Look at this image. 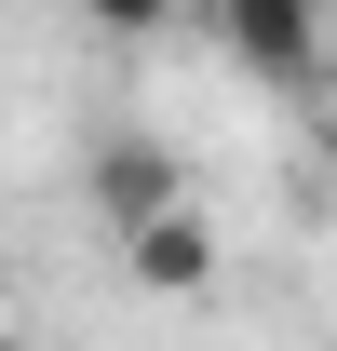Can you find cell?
<instances>
[{
	"label": "cell",
	"instance_id": "obj_1",
	"mask_svg": "<svg viewBox=\"0 0 337 351\" xmlns=\"http://www.w3.org/2000/svg\"><path fill=\"white\" fill-rule=\"evenodd\" d=\"M189 203V149L175 135H95L82 149V217L122 243V230H149V217H175Z\"/></svg>",
	"mask_w": 337,
	"mask_h": 351
},
{
	"label": "cell",
	"instance_id": "obj_2",
	"mask_svg": "<svg viewBox=\"0 0 337 351\" xmlns=\"http://www.w3.org/2000/svg\"><path fill=\"white\" fill-rule=\"evenodd\" d=\"M216 54H229L243 82L297 95L310 68H324V0H229V14H216Z\"/></svg>",
	"mask_w": 337,
	"mask_h": 351
},
{
	"label": "cell",
	"instance_id": "obj_3",
	"mask_svg": "<svg viewBox=\"0 0 337 351\" xmlns=\"http://www.w3.org/2000/svg\"><path fill=\"white\" fill-rule=\"evenodd\" d=\"M122 284H135V298H203V284H216V230H203V203H175V217L122 230Z\"/></svg>",
	"mask_w": 337,
	"mask_h": 351
},
{
	"label": "cell",
	"instance_id": "obj_4",
	"mask_svg": "<svg viewBox=\"0 0 337 351\" xmlns=\"http://www.w3.org/2000/svg\"><path fill=\"white\" fill-rule=\"evenodd\" d=\"M68 14H82L95 41H162V27L189 14V0H68Z\"/></svg>",
	"mask_w": 337,
	"mask_h": 351
},
{
	"label": "cell",
	"instance_id": "obj_5",
	"mask_svg": "<svg viewBox=\"0 0 337 351\" xmlns=\"http://www.w3.org/2000/svg\"><path fill=\"white\" fill-rule=\"evenodd\" d=\"M189 14H203V27H216V14H229V0H189Z\"/></svg>",
	"mask_w": 337,
	"mask_h": 351
},
{
	"label": "cell",
	"instance_id": "obj_6",
	"mask_svg": "<svg viewBox=\"0 0 337 351\" xmlns=\"http://www.w3.org/2000/svg\"><path fill=\"white\" fill-rule=\"evenodd\" d=\"M324 162H337V122H324Z\"/></svg>",
	"mask_w": 337,
	"mask_h": 351
}]
</instances>
